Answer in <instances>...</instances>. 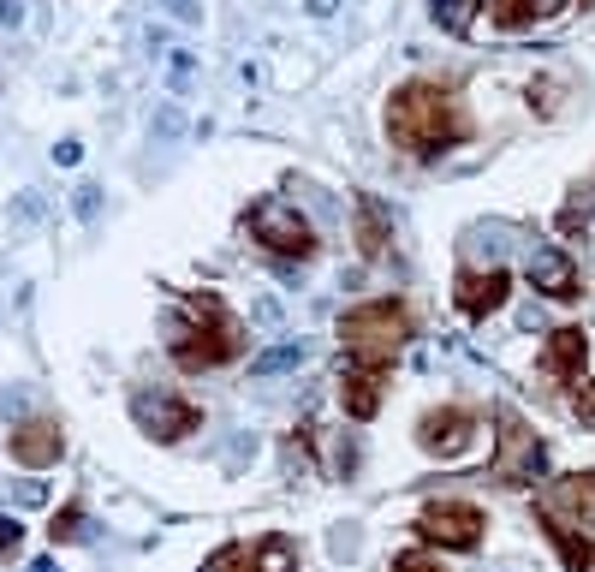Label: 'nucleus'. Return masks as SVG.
Here are the masks:
<instances>
[{"instance_id":"nucleus-34","label":"nucleus","mask_w":595,"mask_h":572,"mask_svg":"<svg viewBox=\"0 0 595 572\" xmlns=\"http://www.w3.org/2000/svg\"><path fill=\"white\" fill-rule=\"evenodd\" d=\"M304 13H310V18H334V13H340V0H304Z\"/></svg>"},{"instance_id":"nucleus-16","label":"nucleus","mask_w":595,"mask_h":572,"mask_svg":"<svg viewBox=\"0 0 595 572\" xmlns=\"http://www.w3.org/2000/svg\"><path fill=\"white\" fill-rule=\"evenodd\" d=\"M571 0H488L482 13L495 18L500 30H524V24H548V18H560Z\"/></svg>"},{"instance_id":"nucleus-5","label":"nucleus","mask_w":595,"mask_h":572,"mask_svg":"<svg viewBox=\"0 0 595 572\" xmlns=\"http://www.w3.org/2000/svg\"><path fill=\"white\" fill-rule=\"evenodd\" d=\"M542 472H548V447H542V435L512 412V405H500V412H495V483L500 489H530Z\"/></svg>"},{"instance_id":"nucleus-25","label":"nucleus","mask_w":595,"mask_h":572,"mask_svg":"<svg viewBox=\"0 0 595 572\" xmlns=\"http://www.w3.org/2000/svg\"><path fill=\"white\" fill-rule=\"evenodd\" d=\"M571 405H578V417L595 429V376H578V382H571Z\"/></svg>"},{"instance_id":"nucleus-19","label":"nucleus","mask_w":595,"mask_h":572,"mask_svg":"<svg viewBox=\"0 0 595 572\" xmlns=\"http://www.w3.org/2000/svg\"><path fill=\"white\" fill-rule=\"evenodd\" d=\"M304 358H310V346H304V340H286V346H274V352H262V358H256V364H250V376H286V370H298Z\"/></svg>"},{"instance_id":"nucleus-4","label":"nucleus","mask_w":595,"mask_h":572,"mask_svg":"<svg viewBox=\"0 0 595 572\" xmlns=\"http://www.w3.org/2000/svg\"><path fill=\"white\" fill-rule=\"evenodd\" d=\"M244 227H250V239L262 244L274 262H286V269H298V262H310V257H316V227H310V214L298 209V203H286V197L250 203Z\"/></svg>"},{"instance_id":"nucleus-28","label":"nucleus","mask_w":595,"mask_h":572,"mask_svg":"<svg viewBox=\"0 0 595 572\" xmlns=\"http://www.w3.org/2000/svg\"><path fill=\"white\" fill-rule=\"evenodd\" d=\"M13 221H24V227H30V221H42V197H36V191H18V197H13Z\"/></svg>"},{"instance_id":"nucleus-24","label":"nucleus","mask_w":595,"mask_h":572,"mask_svg":"<svg viewBox=\"0 0 595 572\" xmlns=\"http://www.w3.org/2000/svg\"><path fill=\"white\" fill-rule=\"evenodd\" d=\"M71 214H78V221H96L101 214V186L96 179H84V186L71 191Z\"/></svg>"},{"instance_id":"nucleus-1","label":"nucleus","mask_w":595,"mask_h":572,"mask_svg":"<svg viewBox=\"0 0 595 572\" xmlns=\"http://www.w3.org/2000/svg\"><path fill=\"white\" fill-rule=\"evenodd\" d=\"M387 138H393L411 161H435V156H447L453 143L470 138V114L447 84L411 78V84H399L393 101H387Z\"/></svg>"},{"instance_id":"nucleus-31","label":"nucleus","mask_w":595,"mask_h":572,"mask_svg":"<svg viewBox=\"0 0 595 572\" xmlns=\"http://www.w3.org/2000/svg\"><path fill=\"white\" fill-rule=\"evenodd\" d=\"M250 316H256V329H280V304L274 299H250Z\"/></svg>"},{"instance_id":"nucleus-18","label":"nucleus","mask_w":595,"mask_h":572,"mask_svg":"<svg viewBox=\"0 0 595 572\" xmlns=\"http://www.w3.org/2000/svg\"><path fill=\"white\" fill-rule=\"evenodd\" d=\"M429 6H435V24L453 30V36H470V30H477V13H482V0H429Z\"/></svg>"},{"instance_id":"nucleus-7","label":"nucleus","mask_w":595,"mask_h":572,"mask_svg":"<svg viewBox=\"0 0 595 572\" xmlns=\"http://www.w3.org/2000/svg\"><path fill=\"white\" fill-rule=\"evenodd\" d=\"M482 435V417L470 412V405H435V412H423V424H417V447H423L429 459H465L470 447H477Z\"/></svg>"},{"instance_id":"nucleus-3","label":"nucleus","mask_w":595,"mask_h":572,"mask_svg":"<svg viewBox=\"0 0 595 572\" xmlns=\"http://www.w3.org/2000/svg\"><path fill=\"white\" fill-rule=\"evenodd\" d=\"M417 322H411V304L405 299H369V304H352L340 322V346L345 358L357 364H375V370H393V358L411 346Z\"/></svg>"},{"instance_id":"nucleus-22","label":"nucleus","mask_w":595,"mask_h":572,"mask_svg":"<svg viewBox=\"0 0 595 572\" xmlns=\"http://www.w3.org/2000/svg\"><path fill=\"white\" fill-rule=\"evenodd\" d=\"M590 214H595V179H590V186H578V191H571L566 214H560V227H566V233H578V221H590Z\"/></svg>"},{"instance_id":"nucleus-33","label":"nucleus","mask_w":595,"mask_h":572,"mask_svg":"<svg viewBox=\"0 0 595 572\" xmlns=\"http://www.w3.org/2000/svg\"><path fill=\"white\" fill-rule=\"evenodd\" d=\"M24 24V0H0V30H18Z\"/></svg>"},{"instance_id":"nucleus-9","label":"nucleus","mask_w":595,"mask_h":572,"mask_svg":"<svg viewBox=\"0 0 595 572\" xmlns=\"http://www.w3.org/2000/svg\"><path fill=\"white\" fill-rule=\"evenodd\" d=\"M542 525L548 530H595V472H571L548 489L542 500Z\"/></svg>"},{"instance_id":"nucleus-21","label":"nucleus","mask_w":595,"mask_h":572,"mask_svg":"<svg viewBox=\"0 0 595 572\" xmlns=\"http://www.w3.org/2000/svg\"><path fill=\"white\" fill-rule=\"evenodd\" d=\"M191 78H197V54H191V48H173V54H167V90H173V96H184Z\"/></svg>"},{"instance_id":"nucleus-23","label":"nucleus","mask_w":595,"mask_h":572,"mask_svg":"<svg viewBox=\"0 0 595 572\" xmlns=\"http://www.w3.org/2000/svg\"><path fill=\"white\" fill-rule=\"evenodd\" d=\"M149 126H156V138H161V143H173V138L184 131V108H179V101H161Z\"/></svg>"},{"instance_id":"nucleus-30","label":"nucleus","mask_w":595,"mask_h":572,"mask_svg":"<svg viewBox=\"0 0 595 572\" xmlns=\"http://www.w3.org/2000/svg\"><path fill=\"white\" fill-rule=\"evenodd\" d=\"M161 6H167L179 24H203V0H161Z\"/></svg>"},{"instance_id":"nucleus-26","label":"nucleus","mask_w":595,"mask_h":572,"mask_svg":"<svg viewBox=\"0 0 595 572\" xmlns=\"http://www.w3.org/2000/svg\"><path fill=\"white\" fill-rule=\"evenodd\" d=\"M530 108H536V114H553V108H560V78H536V84H530Z\"/></svg>"},{"instance_id":"nucleus-17","label":"nucleus","mask_w":595,"mask_h":572,"mask_svg":"<svg viewBox=\"0 0 595 572\" xmlns=\"http://www.w3.org/2000/svg\"><path fill=\"white\" fill-rule=\"evenodd\" d=\"M209 572H274V567H269L262 543H227V548H214Z\"/></svg>"},{"instance_id":"nucleus-14","label":"nucleus","mask_w":595,"mask_h":572,"mask_svg":"<svg viewBox=\"0 0 595 572\" xmlns=\"http://www.w3.org/2000/svg\"><path fill=\"white\" fill-rule=\"evenodd\" d=\"M583 364H590V340H583V329H553L548 340H542V370L553 376V382H578Z\"/></svg>"},{"instance_id":"nucleus-10","label":"nucleus","mask_w":595,"mask_h":572,"mask_svg":"<svg viewBox=\"0 0 595 572\" xmlns=\"http://www.w3.org/2000/svg\"><path fill=\"white\" fill-rule=\"evenodd\" d=\"M506 292H512V269H500V262H488V269H458L453 274V304H458V316H495L500 304H506Z\"/></svg>"},{"instance_id":"nucleus-32","label":"nucleus","mask_w":595,"mask_h":572,"mask_svg":"<svg viewBox=\"0 0 595 572\" xmlns=\"http://www.w3.org/2000/svg\"><path fill=\"white\" fill-rule=\"evenodd\" d=\"M78 156H84V143H78V138H60L54 143V161H60V167H78Z\"/></svg>"},{"instance_id":"nucleus-12","label":"nucleus","mask_w":595,"mask_h":572,"mask_svg":"<svg viewBox=\"0 0 595 572\" xmlns=\"http://www.w3.org/2000/svg\"><path fill=\"white\" fill-rule=\"evenodd\" d=\"M382 394H387V370L357 364V358H340V400H345V417L369 424V417L382 412Z\"/></svg>"},{"instance_id":"nucleus-35","label":"nucleus","mask_w":595,"mask_h":572,"mask_svg":"<svg viewBox=\"0 0 595 572\" xmlns=\"http://www.w3.org/2000/svg\"><path fill=\"white\" fill-rule=\"evenodd\" d=\"M30 572H60V567H54V560H36V567H30Z\"/></svg>"},{"instance_id":"nucleus-20","label":"nucleus","mask_w":595,"mask_h":572,"mask_svg":"<svg viewBox=\"0 0 595 572\" xmlns=\"http://www.w3.org/2000/svg\"><path fill=\"white\" fill-rule=\"evenodd\" d=\"M84 500H66V507H60L54 513V525H48V537H54V543H78V537H84Z\"/></svg>"},{"instance_id":"nucleus-6","label":"nucleus","mask_w":595,"mask_h":572,"mask_svg":"<svg viewBox=\"0 0 595 572\" xmlns=\"http://www.w3.org/2000/svg\"><path fill=\"white\" fill-rule=\"evenodd\" d=\"M482 530H488V513L477 500H429L417 513V537H429L440 548H477Z\"/></svg>"},{"instance_id":"nucleus-15","label":"nucleus","mask_w":595,"mask_h":572,"mask_svg":"<svg viewBox=\"0 0 595 572\" xmlns=\"http://www.w3.org/2000/svg\"><path fill=\"white\" fill-rule=\"evenodd\" d=\"M357 251H364L369 262L387 257V244H393V221H387V203L382 197H369V191H357Z\"/></svg>"},{"instance_id":"nucleus-8","label":"nucleus","mask_w":595,"mask_h":572,"mask_svg":"<svg viewBox=\"0 0 595 572\" xmlns=\"http://www.w3.org/2000/svg\"><path fill=\"white\" fill-rule=\"evenodd\" d=\"M131 417H137V429L149 435V442L173 447V442H191L203 429V412L191 400H179V394H137L131 400Z\"/></svg>"},{"instance_id":"nucleus-13","label":"nucleus","mask_w":595,"mask_h":572,"mask_svg":"<svg viewBox=\"0 0 595 572\" xmlns=\"http://www.w3.org/2000/svg\"><path fill=\"white\" fill-rule=\"evenodd\" d=\"M524 281L536 286L542 299H560V304H571V299H578V262H571L566 251H553V244H536V251H530Z\"/></svg>"},{"instance_id":"nucleus-27","label":"nucleus","mask_w":595,"mask_h":572,"mask_svg":"<svg viewBox=\"0 0 595 572\" xmlns=\"http://www.w3.org/2000/svg\"><path fill=\"white\" fill-rule=\"evenodd\" d=\"M393 572H447L435 555H423V548H405V555H393Z\"/></svg>"},{"instance_id":"nucleus-11","label":"nucleus","mask_w":595,"mask_h":572,"mask_svg":"<svg viewBox=\"0 0 595 572\" xmlns=\"http://www.w3.org/2000/svg\"><path fill=\"white\" fill-rule=\"evenodd\" d=\"M13 465H30V472H42V465H60V447H66V435H60V417H18L13 424Z\"/></svg>"},{"instance_id":"nucleus-29","label":"nucleus","mask_w":595,"mask_h":572,"mask_svg":"<svg viewBox=\"0 0 595 572\" xmlns=\"http://www.w3.org/2000/svg\"><path fill=\"white\" fill-rule=\"evenodd\" d=\"M18 543H24V525L0 513V555H18Z\"/></svg>"},{"instance_id":"nucleus-2","label":"nucleus","mask_w":595,"mask_h":572,"mask_svg":"<svg viewBox=\"0 0 595 572\" xmlns=\"http://www.w3.org/2000/svg\"><path fill=\"white\" fill-rule=\"evenodd\" d=\"M184 304H191V316H184V310L167 316V352H173V364L191 370V376L214 370V364H232V358L244 352L239 316L214 299V292H191Z\"/></svg>"}]
</instances>
